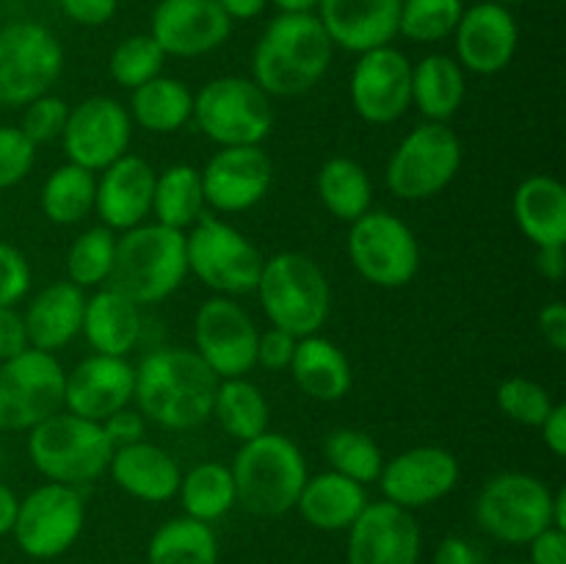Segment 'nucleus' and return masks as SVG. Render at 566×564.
I'll return each mask as SVG.
<instances>
[{
    "label": "nucleus",
    "mask_w": 566,
    "mask_h": 564,
    "mask_svg": "<svg viewBox=\"0 0 566 564\" xmlns=\"http://www.w3.org/2000/svg\"><path fill=\"white\" fill-rule=\"evenodd\" d=\"M103 431L105 437L111 440V446L114 448H122V446H133V442H142L147 440V418H144L138 409L133 407H125L119 409V412L108 415V418L103 420Z\"/></svg>",
    "instance_id": "8fccbe9b"
},
{
    "label": "nucleus",
    "mask_w": 566,
    "mask_h": 564,
    "mask_svg": "<svg viewBox=\"0 0 566 564\" xmlns=\"http://www.w3.org/2000/svg\"><path fill=\"white\" fill-rule=\"evenodd\" d=\"M495 401L501 407V412L509 420L520 426H531V429H539L542 420L551 415L553 409V396L545 385L534 379H525V376H509L497 385Z\"/></svg>",
    "instance_id": "c03bdc74"
},
{
    "label": "nucleus",
    "mask_w": 566,
    "mask_h": 564,
    "mask_svg": "<svg viewBox=\"0 0 566 564\" xmlns=\"http://www.w3.org/2000/svg\"><path fill=\"white\" fill-rule=\"evenodd\" d=\"M238 506L254 518H280L296 509L307 481V462L296 442L280 431H263L241 442L230 464Z\"/></svg>",
    "instance_id": "20e7f679"
},
{
    "label": "nucleus",
    "mask_w": 566,
    "mask_h": 564,
    "mask_svg": "<svg viewBox=\"0 0 566 564\" xmlns=\"http://www.w3.org/2000/svg\"><path fill=\"white\" fill-rule=\"evenodd\" d=\"M462 169V138L448 122H420L392 149L385 182L403 202H426L446 191Z\"/></svg>",
    "instance_id": "1a4fd4ad"
},
{
    "label": "nucleus",
    "mask_w": 566,
    "mask_h": 564,
    "mask_svg": "<svg viewBox=\"0 0 566 564\" xmlns=\"http://www.w3.org/2000/svg\"><path fill=\"white\" fill-rule=\"evenodd\" d=\"M25 348H31V343L22 313L17 307H0V363L17 357Z\"/></svg>",
    "instance_id": "603ef678"
},
{
    "label": "nucleus",
    "mask_w": 566,
    "mask_h": 564,
    "mask_svg": "<svg viewBox=\"0 0 566 564\" xmlns=\"http://www.w3.org/2000/svg\"><path fill=\"white\" fill-rule=\"evenodd\" d=\"M133 125L155 136H169L182 130L193 116V92L171 75H158L144 86L133 88L127 103Z\"/></svg>",
    "instance_id": "473e14b6"
},
{
    "label": "nucleus",
    "mask_w": 566,
    "mask_h": 564,
    "mask_svg": "<svg viewBox=\"0 0 566 564\" xmlns=\"http://www.w3.org/2000/svg\"><path fill=\"white\" fill-rule=\"evenodd\" d=\"M434 564H481V556L475 553V547L470 545L462 536H446V540L437 545Z\"/></svg>",
    "instance_id": "4d7b16f0"
},
{
    "label": "nucleus",
    "mask_w": 566,
    "mask_h": 564,
    "mask_svg": "<svg viewBox=\"0 0 566 564\" xmlns=\"http://www.w3.org/2000/svg\"><path fill=\"white\" fill-rule=\"evenodd\" d=\"M116 258V232L97 224L83 230L66 249V282L81 291L88 288H105L111 280Z\"/></svg>",
    "instance_id": "ea45409f"
},
{
    "label": "nucleus",
    "mask_w": 566,
    "mask_h": 564,
    "mask_svg": "<svg viewBox=\"0 0 566 564\" xmlns=\"http://www.w3.org/2000/svg\"><path fill=\"white\" fill-rule=\"evenodd\" d=\"M142 307L122 296L119 291L105 285L92 296H86L81 335L92 346V354L127 357L142 343Z\"/></svg>",
    "instance_id": "cd10ccee"
},
{
    "label": "nucleus",
    "mask_w": 566,
    "mask_h": 564,
    "mask_svg": "<svg viewBox=\"0 0 566 564\" xmlns=\"http://www.w3.org/2000/svg\"><path fill=\"white\" fill-rule=\"evenodd\" d=\"M216 3L221 6V11H224L232 22H247L263 14L269 0H216Z\"/></svg>",
    "instance_id": "bf43d9fd"
},
{
    "label": "nucleus",
    "mask_w": 566,
    "mask_h": 564,
    "mask_svg": "<svg viewBox=\"0 0 566 564\" xmlns=\"http://www.w3.org/2000/svg\"><path fill=\"white\" fill-rule=\"evenodd\" d=\"M258 326L232 296H210L193 315V352L219 379L249 376L258 368Z\"/></svg>",
    "instance_id": "2eb2a0df"
},
{
    "label": "nucleus",
    "mask_w": 566,
    "mask_h": 564,
    "mask_svg": "<svg viewBox=\"0 0 566 564\" xmlns=\"http://www.w3.org/2000/svg\"><path fill=\"white\" fill-rule=\"evenodd\" d=\"M64 376L59 357L25 348L0 363V431H31L64 409Z\"/></svg>",
    "instance_id": "ddd939ff"
},
{
    "label": "nucleus",
    "mask_w": 566,
    "mask_h": 564,
    "mask_svg": "<svg viewBox=\"0 0 566 564\" xmlns=\"http://www.w3.org/2000/svg\"><path fill=\"white\" fill-rule=\"evenodd\" d=\"M324 457L329 470L343 473L346 479L368 487L379 481L381 468H385V453L379 442L359 429H335L324 440Z\"/></svg>",
    "instance_id": "a19ab883"
},
{
    "label": "nucleus",
    "mask_w": 566,
    "mask_h": 564,
    "mask_svg": "<svg viewBox=\"0 0 566 564\" xmlns=\"http://www.w3.org/2000/svg\"><path fill=\"white\" fill-rule=\"evenodd\" d=\"M136 390V365L127 357L88 354L64 376V409L77 418L103 424L108 415L130 407Z\"/></svg>",
    "instance_id": "5701e85b"
},
{
    "label": "nucleus",
    "mask_w": 566,
    "mask_h": 564,
    "mask_svg": "<svg viewBox=\"0 0 566 564\" xmlns=\"http://www.w3.org/2000/svg\"><path fill=\"white\" fill-rule=\"evenodd\" d=\"M457 55L464 72L473 75H497L514 61L520 48V25L509 6L484 0L464 9L457 31Z\"/></svg>",
    "instance_id": "4be33fe9"
},
{
    "label": "nucleus",
    "mask_w": 566,
    "mask_h": 564,
    "mask_svg": "<svg viewBox=\"0 0 566 564\" xmlns=\"http://www.w3.org/2000/svg\"><path fill=\"white\" fill-rule=\"evenodd\" d=\"M94 194H97V175L66 160L44 177L39 208L50 224H81L94 213Z\"/></svg>",
    "instance_id": "e433bc0d"
},
{
    "label": "nucleus",
    "mask_w": 566,
    "mask_h": 564,
    "mask_svg": "<svg viewBox=\"0 0 566 564\" xmlns=\"http://www.w3.org/2000/svg\"><path fill=\"white\" fill-rule=\"evenodd\" d=\"M531 545V562L528 564H566V531L562 529H545L536 534Z\"/></svg>",
    "instance_id": "864d4df0"
},
{
    "label": "nucleus",
    "mask_w": 566,
    "mask_h": 564,
    "mask_svg": "<svg viewBox=\"0 0 566 564\" xmlns=\"http://www.w3.org/2000/svg\"><path fill=\"white\" fill-rule=\"evenodd\" d=\"M566 247H542L536 249V271H539L545 280L562 282L566 271Z\"/></svg>",
    "instance_id": "13d9d810"
},
{
    "label": "nucleus",
    "mask_w": 566,
    "mask_h": 564,
    "mask_svg": "<svg viewBox=\"0 0 566 564\" xmlns=\"http://www.w3.org/2000/svg\"><path fill=\"white\" fill-rule=\"evenodd\" d=\"M0 468H3V448H0Z\"/></svg>",
    "instance_id": "69168bd1"
},
{
    "label": "nucleus",
    "mask_w": 566,
    "mask_h": 564,
    "mask_svg": "<svg viewBox=\"0 0 566 564\" xmlns=\"http://www.w3.org/2000/svg\"><path fill=\"white\" fill-rule=\"evenodd\" d=\"M186 276V232L158 221H144L116 238L108 288L119 291L138 307L166 302L171 293L180 291Z\"/></svg>",
    "instance_id": "7ed1b4c3"
},
{
    "label": "nucleus",
    "mask_w": 566,
    "mask_h": 564,
    "mask_svg": "<svg viewBox=\"0 0 566 564\" xmlns=\"http://www.w3.org/2000/svg\"><path fill=\"white\" fill-rule=\"evenodd\" d=\"M25 435L28 459L48 481L81 490L108 473L114 446L97 420L61 409Z\"/></svg>",
    "instance_id": "423d86ee"
},
{
    "label": "nucleus",
    "mask_w": 566,
    "mask_h": 564,
    "mask_svg": "<svg viewBox=\"0 0 566 564\" xmlns=\"http://www.w3.org/2000/svg\"><path fill=\"white\" fill-rule=\"evenodd\" d=\"M188 274L197 276L213 296H247L254 293L263 271V254L230 221L205 213L186 230Z\"/></svg>",
    "instance_id": "6e6552de"
},
{
    "label": "nucleus",
    "mask_w": 566,
    "mask_h": 564,
    "mask_svg": "<svg viewBox=\"0 0 566 564\" xmlns=\"http://www.w3.org/2000/svg\"><path fill=\"white\" fill-rule=\"evenodd\" d=\"M232 20L216 0H158L149 36L166 59H202L230 39Z\"/></svg>",
    "instance_id": "aec40b11"
},
{
    "label": "nucleus",
    "mask_w": 566,
    "mask_h": 564,
    "mask_svg": "<svg viewBox=\"0 0 566 564\" xmlns=\"http://www.w3.org/2000/svg\"><path fill=\"white\" fill-rule=\"evenodd\" d=\"M205 205L216 213H243L263 202L274 182V164L263 144L219 147L199 169Z\"/></svg>",
    "instance_id": "a211bd4d"
},
{
    "label": "nucleus",
    "mask_w": 566,
    "mask_h": 564,
    "mask_svg": "<svg viewBox=\"0 0 566 564\" xmlns=\"http://www.w3.org/2000/svg\"><path fill=\"white\" fill-rule=\"evenodd\" d=\"M365 506H368L365 487L335 470L307 476L296 501L304 523L318 531H348Z\"/></svg>",
    "instance_id": "7c9ffc66"
},
{
    "label": "nucleus",
    "mask_w": 566,
    "mask_h": 564,
    "mask_svg": "<svg viewBox=\"0 0 566 564\" xmlns=\"http://www.w3.org/2000/svg\"><path fill=\"white\" fill-rule=\"evenodd\" d=\"M133 138V122L127 105L108 94H94L83 103L70 105L61 147L70 164L88 171H103L116 158L127 155Z\"/></svg>",
    "instance_id": "dca6fc26"
},
{
    "label": "nucleus",
    "mask_w": 566,
    "mask_h": 564,
    "mask_svg": "<svg viewBox=\"0 0 566 564\" xmlns=\"http://www.w3.org/2000/svg\"><path fill=\"white\" fill-rule=\"evenodd\" d=\"M254 293L269 324L296 337L318 335L329 318V280L310 254L280 252L265 258Z\"/></svg>",
    "instance_id": "39448f33"
},
{
    "label": "nucleus",
    "mask_w": 566,
    "mask_h": 564,
    "mask_svg": "<svg viewBox=\"0 0 566 564\" xmlns=\"http://www.w3.org/2000/svg\"><path fill=\"white\" fill-rule=\"evenodd\" d=\"M269 3H274L285 14H307V11H315L318 0H269Z\"/></svg>",
    "instance_id": "680f3d73"
},
{
    "label": "nucleus",
    "mask_w": 566,
    "mask_h": 564,
    "mask_svg": "<svg viewBox=\"0 0 566 564\" xmlns=\"http://www.w3.org/2000/svg\"><path fill=\"white\" fill-rule=\"evenodd\" d=\"M36 144L20 130V125H0V191L25 180L36 164Z\"/></svg>",
    "instance_id": "49530a36"
},
{
    "label": "nucleus",
    "mask_w": 566,
    "mask_h": 564,
    "mask_svg": "<svg viewBox=\"0 0 566 564\" xmlns=\"http://www.w3.org/2000/svg\"><path fill=\"white\" fill-rule=\"evenodd\" d=\"M457 484L459 459L440 446L407 448L392 459H385V468L379 473L385 501L409 512L442 501L451 495Z\"/></svg>",
    "instance_id": "6ab92c4d"
},
{
    "label": "nucleus",
    "mask_w": 566,
    "mask_h": 564,
    "mask_svg": "<svg viewBox=\"0 0 566 564\" xmlns=\"http://www.w3.org/2000/svg\"><path fill=\"white\" fill-rule=\"evenodd\" d=\"M108 476L125 495L144 503H166L177 495L182 470L166 448L142 440L114 448Z\"/></svg>",
    "instance_id": "a878e982"
},
{
    "label": "nucleus",
    "mask_w": 566,
    "mask_h": 564,
    "mask_svg": "<svg viewBox=\"0 0 566 564\" xmlns=\"http://www.w3.org/2000/svg\"><path fill=\"white\" fill-rule=\"evenodd\" d=\"M315 191H318L321 205L337 221H348V224L368 213L370 205H374L370 175L359 160L346 158V155L324 160V166L315 175Z\"/></svg>",
    "instance_id": "f704fd0d"
},
{
    "label": "nucleus",
    "mask_w": 566,
    "mask_h": 564,
    "mask_svg": "<svg viewBox=\"0 0 566 564\" xmlns=\"http://www.w3.org/2000/svg\"><path fill=\"white\" fill-rule=\"evenodd\" d=\"M423 536L409 509L368 501L348 529V564H418Z\"/></svg>",
    "instance_id": "412c9836"
},
{
    "label": "nucleus",
    "mask_w": 566,
    "mask_h": 564,
    "mask_svg": "<svg viewBox=\"0 0 566 564\" xmlns=\"http://www.w3.org/2000/svg\"><path fill=\"white\" fill-rule=\"evenodd\" d=\"M495 3H501V6H514V3H528V0H495Z\"/></svg>",
    "instance_id": "0e129e2a"
},
{
    "label": "nucleus",
    "mask_w": 566,
    "mask_h": 564,
    "mask_svg": "<svg viewBox=\"0 0 566 564\" xmlns=\"http://www.w3.org/2000/svg\"><path fill=\"white\" fill-rule=\"evenodd\" d=\"M468 77L459 61L446 53L423 55L412 66V105L426 122H448L459 114Z\"/></svg>",
    "instance_id": "2f4dec72"
},
{
    "label": "nucleus",
    "mask_w": 566,
    "mask_h": 564,
    "mask_svg": "<svg viewBox=\"0 0 566 564\" xmlns=\"http://www.w3.org/2000/svg\"><path fill=\"white\" fill-rule=\"evenodd\" d=\"M506 564H528V562H506Z\"/></svg>",
    "instance_id": "338daca9"
},
{
    "label": "nucleus",
    "mask_w": 566,
    "mask_h": 564,
    "mask_svg": "<svg viewBox=\"0 0 566 564\" xmlns=\"http://www.w3.org/2000/svg\"><path fill=\"white\" fill-rule=\"evenodd\" d=\"M17 506H20V498L14 495L11 487H6L3 481H0V536L11 534V529H14Z\"/></svg>",
    "instance_id": "052dcab7"
},
{
    "label": "nucleus",
    "mask_w": 566,
    "mask_h": 564,
    "mask_svg": "<svg viewBox=\"0 0 566 564\" xmlns=\"http://www.w3.org/2000/svg\"><path fill=\"white\" fill-rule=\"evenodd\" d=\"M64 72V48L48 25L17 20L0 25V108H25Z\"/></svg>",
    "instance_id": "9d476101"
},
{
    "label": "nucleus",
    "mask_w": 566,
    "mask_h": 564,
    "mask_svg": "<svg viewBox=\"0 0 566 564\" xmlns=\"http://www.w3.org/2000/svg\"><path fill=\"white\" fill-rule=\"evenodd\" d=\"M182 514L199 523H216L235 506V481L227 464L199 462L188 473H182L177 487Z\"/></svg>",
    "instance_id": "4c0bfd02"
},
{
    "label": "nucleus",
    "mask_w": 566,
    "mask_h": 564,
    "mask_svg": "<svg viewBox=\"0 0 566 564\" xmlns=\"http://www.w3.org/2000/svg\"><path fill=\"white\" fill-rule=\"evenodd\" d=\"M514 224L525 238L542 247H566V188L551 175H531L514 188Z\"/></svg>",
    "instance_id": "c85d7f7f"
},
{
    "label": "nucleus",
    "mask_w": 566,
    "mask_h": 564,
    "mask_svg": "<svg viewBox=\"0 0 566 564\" xmlns=\"http://www.w3.org/2000/svg\"><path fill=\"white\" fill-rule=\"evenodd\" d=\"M398 14L401 0H318L315 17L332 44L348 53L392 44L398 36Z\"/></svg>",
    "instance_id": "393cba45"
},
{
    "label": "nucleus",
    "mask_w": 566,
    "mask_h": 564,
    "mask_svg": "<svg viewBox=\"0 0 566 564\" xmlns=\"http://www.w3.org/2000/svg\"><path fill=\"white\" fill-rule=\"evenodd\" d=\"M31 263L11 243L0 241V307H14L31 293Z\"/></svg>",
    "instance_id": "de8ad7c7"
},
{
    "label": "nucleus",
    "mask_w": 566,
    "mask_h": 564,
    "mask_svg": "<svg viewBox=\"0 0 566 564\" xmlns=\"http://www.w3.org/2000/svg\"><path fill=\"white\" fill-rule=\"evenodd\" d=\"M287 374L293 376V382H296L304 396L324 404L346 398L354 382V370L346 352L321 332L318 335L298 337Z\"/></svg>",
    "instance_id": "c756f323"
},
{
    "label": "nucleus",
    "mask_w": 566,
    "mask_h": 564,
    "mask_svg": "<svg viewBox=\"0 0 566 564\" xmlns=\"http://www.w3.org/2000/svg\"><path fill=\"white\" fill-rule=\"evenodd\" d=\"M464 0H401L398 33L415 44L451 39L464 14Z\"/></svg>",
    "instance_id": "79ce46f5"
},
{
    "label": "nucleus",
    "mask_w": 566,
    "mask_h": 564,
    "mask_svg": "<svg viewBox=\"0 0 566 564\" xmlns=\"http://www.w3.org/2000/svg\"><path fill=\"white\" fill-rule=\"evenodd\" d=\"M83 307H86V291L72 282L61 280L39 288L22 313L31 348L59 354L61 348L70 346L81 335Z\"/></svg>",
    "instance_id": "bb28decb"
},
{
    "label": "nucleus",
    "mask_w": 566,
    "mask_h": 564,
    "mask_svg": "<svg viewBox=\"0 0 566 564\" xmlns=\"http://www.w3.org/2000/svg\"><path fill=\"white\" fill-rule=\"evenodd\" d=\"M332 55L335 44L315 11H280L252 50V81L269 97H298L324 81Z\"/></svg>",
    "instance_id": "f03ea898"
},
{
    "label": "nucleus",
    "mask_w": 566,
    "mask_h": 564,
    "mask_svg": "<svg viewBox=\"0 0 566 564\" xmlns=\"http://www.w3.org/2000/svg\"><path fill=\"white\" fill-rule=\"evenodd\" d=\"M346 249L354 271L385 291L409 285L420 271V243L412 227L387 210H368L352 221Z\"/></svg>",
    "instance_id": "f8f14e48"
},
{
    "label": "nucleus",
    "mask_w": 566,
    "mask_h": 564,
    "mask_svg": "<svg viewBox=\"0 0 566 564\" xmlns=\"http://www.w3.org/2000/svg\"><path fill=\"white\" fill-rule=\"evenodd\" d=\"M348 94L359 119L392 125L412 108V61L392 44L365 50L352 70Z\"/></svg>",
    "instance_id": "f3484780"
},
{
    "label": "nucleus",
    "mask_w": 566,
    "mask_h": 564,
    "mask_svg": "<svg viewBox=\"0 0 566 564\" xmlns=\"http://www.w3.org/2000/svg\"><path fill=\"white\" fill-rule=\"evenodd\" d=\"M298 337L291 335L285 330H271L260 332L258 337V365L263 370H271V374H280V370H287L293 363V352H296Z\"/></svg>",
    "instance_id": "09e8293b"
},
{
    "label": "nucleus",
    "mask_w": 566,
    "mask_h": 564,
    "mask_svg": "<svg viewBox=\"0 0 566 564\" xmlns=\"http://www.w3.org/2000/svg\"><path fill=\"white\" fill-rule=\"evenodd\" d=\"M219 376L193 348H153L136 365L133 401L138 412L169 431H188L208 424Z\"/></svg>",
    "instance_id": "f257e3e1"
},
{
    "label": "nucleus",
    "mask_w": 566,
    "mask_h": 564,
    "mask_svg": "<svg viewBox=\"0 0 566 564\" xmlns=\"http://www.w3.org/2000/svg\"><path fill=\"white\" fill-rule=\"evenodd\" d=\"M208 213L202 191V175L191 164H171L155 175L153 213L155 221L171 230H191Z\"/></svg>",
    "instance_id": "72a5a7b5"
},
{
    "label": "nucleus",
    "mask_w": 566,
    "mask_h": 564,
    "mask_svg": "<svg viewBox=\"0 0 566 564\" xmlns=\"http://www.w3.org/2000/svg\"><path fill=\"white\" fill-rule=\"evenodd\" d=\"M147 564H219V542L208 523L171 518L149 540Z\"/></svg>",
    "instance_id": "58836bf2"
},
{
    "label": "nucleus",
    "mask_w": 566,
    "mask_h": 564,
    "mask_svg": "<svg viewBox=\"0 0 566 564\" xmlns=\"http://www.w3.org/2000/svg\"><path fill=\"white\" fill-rule=\"evenodd\" d=\"M539 335L545 337L553 352H566V304L551 302L539 310Z\"/></svg>",
    "instance_id": "5fc2aeb1"
},
{
    "label": "nucleus",
    "mask_w": 566,
    "mask_h": 564,
    "mask_svg": "<svg viewBox=\"0 0 566 564\" xmlns=\"http://www.w3.org/2000/svg\"><path fill=\"white\" fill-rule=\"evenodd\" d=\"M553 529L566 531V490L553 492Z\"/></svg>",
    "instance_id": "e2e57ef3"
},
{
    "label": "nucleus",
    "mask_w": 566,
    "mask_h": 564,
    "mask_svg": "<svg viewBox=\"0 0 566 564\" xmlns=\"http://www.w3.org/2000/svg\"><path fill=\"white\" fill-rule=\"evenodd\" d=\"M158 171L142 155H122L114 164L97 171V194H94V213L103 227L114 232L133 230L144 224L153 213V191Z\"/></svg>",
    "instance_id": "b1692460"
},
{
    "label": "nucleus",
    "mask_w": 566,
    "mask_h": 564,
    "mask_svg": "<svg viewBox=\"0 0 566 564\" xmlns=\"http://www.w3.org/2000/svg\"><path fill=\"white\" fill-rule=\"evenodd\" d=\"M66 116H70V103H66L64 97H55V94L48 92L22 108L20 130L39 147V144L61 138Z\"/></svg>",
    "instance_id": "a18cd8bd"
},
{
    "label": "nucleus",
    "mask_w": 566,
    "mask_h": 564,
    "mask_svg": "<svg viewBox=\"0 0 566 564\" xmlns=\"http://www.w3.org/2000/svg\"><path fill=\"white\" fill-rule=\"evenodd\" d=\"M166 53L149 33H133L122 39L108 59L111 81L122 88H138L153 77L164 75Z\"/></svg>",
    "instance_id": "37998d69"
},
{
    "label": "nucleus",
    "mask_w": 566,
    "mask_h": 564,
    "mask_svg": "<svg viewBox=\"0 0 566 564\" xmlns=\"http://www.w3.org/2000/svg\"><path fill=\"white\" fill-rule=\"evenodd\" d=\"M86 523V506L77 487L44 481L28 492L17 506V545L31 558H55L70 551Z\"/></svg>",
    "instance_id": "4468645a"
},
{
    "label": "nucleus",
    "mask_w": 566,
    "mask_h": 564,
    "mask_svg": "<svg viewBox=\"0 0 566 564\" xmlns=\"http://www.w3.org/2000/svg\"><path fill=\"white\" fill-rule=\"evenodd\" d=\"M210 418H216L227 437L247 442L269 431L271 407L263 390L249 376H235V379H219Z\"/></svg>",
    "instance_id": "c9c22d12"
},
{
    "label": "nucleus",
    "mask_w": 566,
    "mask_h": 564,
    "mask_svg": "<svg viewBox=\"0 0 566 564\" xmlns=\"http://www.w3.org/2000/svg\"><path fill=\"white\" fill-rule=\"evenodd\" d=\"M59 9L75 25L99 28L114 20L119 0H59Z\"/></svg>",
    "instance_id": "3c124183"
},
{
    "label": "nucleus",
    "mask_w": 566,
    "mask_h": 564,
    "mask_svg": "<svg viewBox=\"0 0 566 564\" xmlns=\"http://www.w3.org/2000/svg\"><path fill=\"white\" fill-rule=\"evenodd\" d=\"M481 531L506 545H528L553 525V490L523 470H503L475 498Z\"/></svg>",
    "instance_id": "9b49d317"
},
{
    "label": "nucleus",
    "mask_w": 566,
    "mask_h": 564,
    "mask_svg": "<svg viewBox=\"0 0 566 564\" xmlns=\"http://www.w3.org/2000/svg\"><path fill=\"white\" fill-rule=\"evenodd\" d=\"M539 431L553 457H566V404H553L551 415L542 420Z\"/></svg>",
    "instance_id": "6e6d98bb"
},
{
    "label": "nucleus",
    "mask_w": 566,
    "mask_h": 564,
    "mask_svg": "<svg viewBox=\"0 0 566 564\" xmlns=\"http://www.w3.org/2000/svg\"><path fill=\"white\" fill-rule=\"evenodd\" d=\"M191 122L216 147H247L271 136L276 114L252 77L221 75L193 94Z\"/></svg>",
    "instance_id": "0eeeda50"
}]
</instances>
